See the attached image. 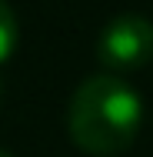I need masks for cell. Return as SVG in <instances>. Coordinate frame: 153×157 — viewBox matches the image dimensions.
I'll return each mask as SVG.
<instances>
[{
	"label": "cell",
	"instance_id": "obj_1",
	"mask_svg": "<svg viewBox=\"0 0 153 157\" xmlns=\"http://www.w3.org/2000/svg\"><path fill=\"white\" fill-rule=\"evenodd\" d=\"M143 127V100L117 74L87 77L67 107L70 140L90 157H117L130 151Z\"/></svg>",
	"mask_w": 153,
	"mask_h": 157
},
{
	"label": "cell",
	"instance_id": "obj_2",
	"mask_svg": "<svg viewBox=\"0 0 153 157\" xmlns=\"http://www.w3.org/2000/svg\"><path fill=\"white\" fill-rule=\"evenodd\" d=\"M97 60L110 74H130L153 60V20L140 13H120L97 33Z\"/></svg>",
	"mask_w": 153,
	"mask_h": 157
},
{
	"label": "cell",
	"instance_id": "obj_3",
	"mask_svg": "<svg viewBox=\"0 0 153 157\" xmlns=\"http://www.w3.org/2000/svg\"><path fill=\"white\" fill-rule=\"evenodd\" d=\"M20 44V24H17V13L7 0H0V63H7L13 57Z\"/></svg>",
	"mask_w": 153,
	"mask_h": 157
},
{
	"label": "cell",
	"instance_id": "obj_4",
	"mask_svg": "<svg viewBox=\"0 0 153 157\" xmlns=\"http://www.w3.org/2000/svg\"><path fill=\"white\" fill-rule=\"evenodd\" d=\"M0 157H13V154H7V151H0Z\"/></svg>",
	"mask_w": 153,
	"mask_h": 157
}]
</instances>
